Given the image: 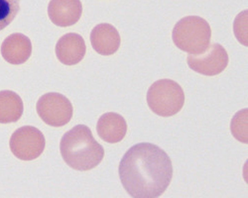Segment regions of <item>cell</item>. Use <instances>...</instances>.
Wrapping results in <instances>:
<instances>
[{"mask_svg": "<svg viewBox=\"0 0 248 198\" xmlns=\"http://www.w3.org/2000/svg\"><path fill=\"white\" fill-rule=\"evenodd\" d=\"M173 174L171 161L158 146L141 142L132 146L119 166L121 183L132 197L160 196L169 185Z\"/></svg>", "mask_w": 248, "mask_h": 198, "instance_id": "6da1fadb", "label": "cell"}, {"mask_svg": "<svg viewBox=\"0 0 248 198\" xmlns=\"http://www.w3.org/2000/svg\"><path fill=\"white\" fill-rule=\"evenodd\" d=\"M60 151L65 163L79 171L95 168L104 155L103 147L95 140L90 129L83 124L77 125L64 134Z\"/></svg>", "mask_w": 248, "mask_h": 198, "instance_id": "7a4b0ae2", "label": "cell"}, {"mask_svg": "<svg viewBox=\"0 0 248 198\" xmlns=\"http://www.w3.org/2000/svg\"><path fill=\"white\" fill-rule=\"evenodd\" d=\"M211 30L204 18L196 15L185 16L175 25L172 38L180 49L194 55L203 52L209 46Z\"/></svg>", "mask_w": 248, "mask_h": 198, "instance_id": "3957f363", "label": "cell"}, {"mask_svg": "<svg viewBox=\"0 0 248 198\" xmlns=\"http://www.w3.org/2000/svg\"><path fill=\"white\" fill-rule=\"evenodd\" d=\"M146 99L153 112L167 117L174 115L181 110L185 103V94L180 85L174 80L161 79L150 87Z\"/></svg>", "mask_w": 248, "mask_h": 198, "instance_id": "277c9868", "label": "cell"}, {"mask_svg": "<svg viewBox=\"0 0 248 198\" xmlns=\"http://www.w3.org/2000/svg\"><path fill=\"white\" fill-rule=\"evenodd\" d=\"M39 116L47 124L54 127L63 126L73 116V108L69 100L58 92L42 95L36 104Z\"/></svg>", "mask_w": 248, "mask_h": 198, "instance_id": "5b68a950", "label": "cell"}, {"mask_svg": "<svg viewBox=\"0 0 248 198\" xmlns=\"http://www.w3.org/2000/svg\"><path fill=\"white\" fill-rule=\"evenodd\" d=\"M45 138L37 128L30 125L22 126L12 135L9 145L17 158L30 161L39 157L45 147Z\"/></svg>", "mask_w": 248, "mask_h": 198, "instance_id": "8992f818", "label": "cell"}, {"mask_svg": "<svg viewBox=\"0 0 248 198\" xmlns=\"http://www.w3.org/2000/svg\"><path fill=\"white\" fill-rule=\"evenodd\" d=\"M229 62L228 53L220 44L215 43L208 46L202 53L188 55L187 62L189 68L201 74L213 76L221 73Z\"/></svg>", "mask_w": 248, "mask_h": 198, "instance_id": "52a82bcc", "label": "cell"}, {"mask_svg": "<svg viewBox=\"0 0 248 198\" xmlns=\"http://www.w3.org/2000/svg\"><path fill=\"white\" fill-rule=\"evenodd\" d=\"M48 15L56 25L65 27L71 26L79 19L82 12L80 0H50Z\"/></svg>", "mask_w": 248, "mask_h": 198, "instance_id": "ba28073f", "label": "cell"}, {"mask_svg": "<svg viewBox=\"0 0 248 198\" xmlns=\"http://www.w3.org/2000/svg\"><path fill=\"white\" fill-rule=\"evenodd\" d=\"M86 50L84 40L79 34L66 33L58 40L55 52L58 60L67 65H75L83 58Z\"/></svg>", "mask_w": 248, "mask_h": 198, "instance_id": "9c48e42d", "label": "cell"}, {"mask_svg": "<svg viewBox=\"0 0 248 198\" xmlns=\"http://www.w3.org/2000/svg\"><path fill=\"white\" fill-rule=\"evenodd\" d=\"M90 40L93 48L99 54L108 56L118 49L121 38L117 29L108 23H101L92 30Z\"/></svg>", "mask_w": 248, "mask_h": 198, "instance_id": "30bf717a", "label": "cell"}, {"mask_svg": "<svg viewBox=\"0 0 248 198\" xmlns=\"http://www.w3.org/2000/svg\"><path fill=\"white\" fill-rule=\"evenodd\" d=\"M96 130L100 137L105 141L114 143L120 142L125 137L127 124L124 119L115 112H107L99 119Z\"/></svg>", "mask_w": 248, "mask_h": 198, "instance_id": "8fae6325", "label": "cell"}, {"mask_svg": "<svg viewBox=\"0 0 248 198\" xmlns=\"http://www.w3.org/2000/svg\"><path fill=\"white\" fill-rule=\"evenodd\" d=\"M1 51L6 61L12 64H18L29 58L31 45L30 39L24 35L13 34L3 42Z\"/></svg>", "mask_w": 248, "mask_h": 198, "instance_id": "7c38bea8", "label": "cell"}, {"mask_svg": "<svg viewBox=\"0 0 248 198\" xmlns=\"http://www.w3.org/2000/svg\"><path fill=\"white\" fill-rule=\"evenodd\" d=\"M23 112V104L20 97L11 91H0V123H8L17 121Z\"/></svg>", "mask_w": 248, "mask_h": 198, "instance_id": "4fadbf2b", "label": "cell"}, {"mask_svg": "<svg viewBox=\"0 0 248 198\" xmlns=\"http://www.w3.org/2000/svg\"><path fill=\"white\" fill-rule=\"evenodd\" d=\"M248 109H243L239 111L232 119L231 130L234 137L238 140L248 142L247 118Z\"/></svg>", "mask_w": 248, "mask_h": 198, "instance_id": "5bb4252c", "label": "cell"}, {"mask_svg": "<svg viewBox=\"0 0 248 198\" xmlns=\"http://www.w3.org/2000/svg\"><path fill=\"white\" fill-rule=\"evenodd\" d=\"M19 9V0H0V30L10 24Z\"/></svg>", "mask_w": 248, "mask_h": 198, "instance_id": "9a60e30c", "label": "cell"}]
</instances>
